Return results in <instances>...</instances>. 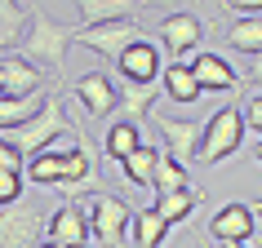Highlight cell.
I'll use <instances>...</instances> for the list:
<instances>
[{"instance_id": "f1b7e54d", "label": "cell", "mask_w": 262, "mask_h": 248, "mask_svg": "<svg viewBox=\"0 0 262 248\" xmlns=\"http://www.w3.org/2000/svg\"><path fill=\"white\" fill-rule=\"evenodd\" d=\"M245 129H253V133H262V93H249L245 97Z\"/></svg>"}, {"instance_id": "277c9868", "label": "cell", "mask_w": 262, "mask_h": 248, "mask_svg": "<svg viewBox=\"0 0 262 248\" xmlns=\"http://www.w3.org/2000/svg\"><path fill=\"white\" fill-rule=\"evenodd\" d=\"M245 142V111L240 107H222L218 115H209L205 124V138H200V160L205 164H222L231 160Z\"/></svg>"}, {"instance_id": "484cf974", "label": "cell", "mask_w": 262, "mask_h": 248, "mask_svg": "<svg viewBox=\"0 0 262 248\" xmlns=\"http://www.w3.org/2000/svg\"><path fill=\"white\" fill-rule=\"evenodd\" d=\"M173 191H191V186H187V164L173 160L169 151H160V164H156V195H173Z\"/></svg>"}, {"instance_id": "8fae6325", "label": "cell", "mask_w": 262, "mask_h": 248, "mask_svg": "<svg viewBox=\"0 0 262 248\" xmlns=\"http://www.w3.org/2000/svg\"><path fill=\"white\" fill-rule=\"evenodd\" d=\"M49 244H62V248H84L89 239V213H84L80 200H62V204L49 213Z\"/></svg>"}, {"instance_id": "e575fe53", "label": "cell", "mask_w": 262, "mask_h": 248, "mask_svg": "<svg viewBox=\"0 0 262 248\" xmlns=\"http://www.w3.org/2000/svg\"><path fill=\"white\" fill-rule=\"evenodd\" d=\"M235 248H249V244H235Z\"/></svg>"}, {"instance_id": "7402d4cb", "label": "cell", "mask_w": 262, "mask_h": 248, "mask_svg": "<svg viewBox=\"0 0 262 248\" xmlns=\"http://www.w3.org/2000/svg\"><path fill=\"white\" fill-rule=\"evenodd\" d=\"M23 173H27L36 186H62V182H67V164H62V151H36V155H27Z\"/></svg>"}, {"instance_id": "ba28073f", "label": "cell", "mask_w": 262, "mask_h": 248, "mask_svg": "<svg viewBox=\"0 0 262 248\" xmlns=\"http://www.w3.org/2000/svg\"><path fill=\"white\" fill-rule=\"evenodd\" d=\"M71 93H76V102L84 107L89 120H107L111 111L120 107V84H111L107 71H84L80 80L71 84Z\"/></svg>"}, {"instance_id": "5bb4252c", "label": "cell", "mask_w": 262, "mask_h": 248, "mask_svg": "<svg viewBox=\"0 0 262 248\" xmlns=\"http://www.w3.org/2000/svg\"><path fill=\"white\" fill-rule=\"evenodd\" d=\"M5 62V89H0V97H36V93H49V84H45V76L36 67H31L27 58H0Z\"/></svg>"}, {"instance_id": "2e32d148", "label": "cell", "mask_w": 262, "mask_h": 248, "mask_svg": "<svg viewBox=\"0 0 262 248\" xmlns=\"http://www.w3.org/2000/svg\"><path fill=\"white\" fill-rule=\"evenodd\" d=\"M31 18L36 9L31 5H18V0H0V54L9 58V49H23L31 31Z\"/></svg>"}, {"instance_id": "d6a6232c", "label": "cell", "mask_w": 262, "mask_h": 248, "mask_svg": "<svg viewBox=\"0 0 262 248\" xmlns=\"http://www.w3.org/2000/svg\"><path fill=\"white\" fill-rule=\"evenodd\" d=\"M0 89H5V62H0Z\"/></svg>"}, {"instance_id": "cb8c5ba5", "label": "cell", "mask_w": 262, "mask_h": 248, "mask_svg": "<svg viewBox=\"0 0 262 248\" xmlns=\"http://www.w3.org/2000/svg\"><path fill=\"white\" fill-rule=\"evenodd\" d=\"M200 208V195L195 191H173V195H156V213L169 221V226H182L191 221V213Z\"/></svg>"}, {"instance_id": "9a60e30c", "label": "cell", "mask_w": 262, "mask_h": 248, "mask_svg": "<svg viewBox=\"0 0 262 248\" xmlns=\"http://www.w3.org/2000/svg\"><path fill=\"white\" fill-rule=\"evenodd\" d=\"M191 71H195V80H200L205 93H231V89H240V76H235V67L222 54H195Z\"/></svg>"}, {"instance_id": "603a6c76", "label": "cell", "mask_w": 262, "mask_h": 248, "mask_svg": "<svg viewBox=\"0 0 262 248\" xmlns=\"http://www.w3.org/2000/svg\"><path fill=\"white\" fill-rule=\"evenodd\" d=\"M134 244L138 248H165V239H169V221L156 213V208H138L134 213Z\"/></svg>"}, {"instance_id": "836d02e7", "label": "cell", "mask_w": 262, "mask_h": 248, "mask_svg": "<svg viewBox=\"0 0 262 248\" xmlns=\"http://www.w3.org/2000/svg\"><path fill=\"white\" fill-rule=\"evenodd\" d=\"M40 248H62V244H49V239H45V244H40Z\"/></svg>"}, {"instance_id": "1f68e13d", "label": "cell", "mask_w": 262, "mask_h": 248, "mask_svg": "<svg viewBox=\"0 0 262 248\" xmlns=\"http://www.w3.org/2000/svg\"><path fill=\"white\" fill-rule=\"evenodd\" d=\"M253 160H258V164H262V142H258V146H253Z\"/></svg>"}, {"instance_id": "52a82bcc", "label": "cell", "mask_w": 262, "mask_h": 248, "mask_svg": "<svg viewBox=\"0 0 262 248\" xmlns=\"http://www.w3.org/2000/svg\"><path fill=\"white\" fill-rule=\"evenodd\" d=\"M253 226H258V213H253V204H245V200H231V204H222L213 217H209V239H218L222 248H235V244H249L253 239Z\"/></svg>"}, {"instance_id": "e0dca14e", "label": "cell", "mask_w": 262, "mask_h": 248, "mask_svg": "<svg viewBox=\"0 0 262 248\" xmlns=\"http://www.w3.org/2000/svg\"><path fill=\"white\" fill-rule=\"evenodd\" d=\"M147 142L151 138H142L134 120H111L107 129H102V155H107L111 164H124V160L138 151V146H147Z\"/></svg>"}, {"instance_id": "7a4b0ae2", "label": "cell", "mask_w": 262, "mask_h": 248, "mask_svg": "<svg viewBox=\"0 0 262 248\" xmlns=\"http://www.w3.org/2000/svg\"><path fill=\"white\" fill-rule=\"evenodd\" d=\"M0 138H5L18 155H23V160H27V155H36V151H54L58 138H76V142H80V129L67 120L62 97L49 93V102H45V111L36 115V120H27L23 129H14V133H0Z\"/></svg>"}, {"instance_id": "3957f363", "label": "cell", "mask_w": 262, "mask_h": 248, "mask_svg": "<svg viewBox=\"0 0 262 248\" xmlns=\"http://www.w3.org/2000/svg\"><path fill=\"white\" fill-rule=\"evenodd\" d=\"M84 213H89V239L102 248H120L124 244V231L134 226V213L138 208H129L120 195L111 191H94L89 200H80Z\"/></svg>"}, {"instance_id": "30bf717a", "label": "cell", "mask_w": 262, "mask_h": 248, "mask_svg": "<svg viewBox=\"0 0 262 248\" xmlns=\"http://www.w3.org/2000/svg\"><path fill=\"white\" fill-rule=\"evenodd\" d=\"M160 54H165V49L156 40H138L134 49H124V58L116 62V71L124 76V84H147V89H151V84L165 76V58Z\"/></svg>"}, {"instance_id": "83f0119b", "label": "cell", "mask_w": 262, "mask_h": 248, "mask_svg": "<svg viewBox=\"0 0 262 248\" xmlns=\"http://www.w3.org/2000/svg\"><path fill=\"white\" fill-rule=\"evenodd\" d=\"M23 200V173L18 168H0V208Z\"/></svg>"}, {"instance_id": "7c38bea8", "label": "cell", "mask_w": 262, "mask_h": 248, "mask_svg": "<svg viewBox=\"0 0 262 248\" xmlns=\"http://www.w3.org/2000/svg\"><path fill=\"white\" fill-rule=\"evenodd\" d=\"M156 124V133L165 138L169 155L173 160H191V155H200V138H205V124H195V120H169V115H151Z\"/></svg>"}, {"instance_id": "6da1fadb", "label": "cell", "mask_w": 262, "mask_h": 248, "mask_svg": "<svg viewBox=\"0 0 262 248\" xmlns=\"http://www.w3.org/2000/svg\"><path fill=\"white\" fill-rule=\"evenodd\" d=\"M76 31H80V27L54 22L45 9H36L31 31H27V40H23V49H18V58H27L40 76H58V71H62V62H67V49L76 44Z\"/></svg>"}, {"instance_id": "5b68a950", "label": "cell", "mask_w": 262, "mask_h": 248, "mask_svg": "<svg viewBox=\"0 0 262 248\" xmlns=\"http://www.w3.org/2000/svg\"><path fill=\"white\" fill-rule=\"evenodd\" d=\"M40 231H49L40 200H18V204L0 208V248H36Z\"/></svg>"}, {"instance_id": "8992f818", "label": "cell", "mask_w": 262, "mask_h": 248, "mask_svg": "<svg viewBox=\"0 0 262 248\" xmlns=\"http://www.w3.org/2000/svg\"><path fill=\"white\" fill-rule=\"evenodd\" d=\"M138 40H147L138 18H124V22H107V27H94V31H76V44L80 49H94L102 62H120L124 49H134Z\"/></svg>"}, {"instance_id": "44dd1931", "label": "cell", "mask_w": 262, "mask_h": 248, "mask_svg": "<svg viewBox=\"0 0 262 248\" xmlns=\"http://www.w3.org/2000/svg\"><path fill=\"white\" fill-rule=\"evenodd\" d=\"M156 164H160V151L147 142V146H138V151L120 164V178L129 182V186H138V191H147V186L156 191Z\"/></svg>"}, {"instance_id": "4316f807", "label": "cell", "mask_w": 262, "mask_h": 248, "mask_svg": "<svg viewBox=\"0 0 262 248\" xmlns=\"http://www.w3.org/2000/svg\"><path fill=\"white\" fill-rule=\"evenodd\" d=\"M156 107V89H147V84H120V111L124 120H147Z\"/></svg>"}, {"instance_id": "d4e9b609", "label": "cell", "mask_w": 262, "mask_h": 248, "mask_svg": "<svg viewBox=\"0 0 262 248\" xmlns=\"http://www.w3.org/2000/svg\"><path fill=\"white\" fill-rule=\"evenodd\" d=\"M227 44L245 58L262 54V18H235L231 27H227Z\"/></svg>"}, {"instance_id": "4fadbf2b", "label": "cell", "mask_w": 262, "mask_h": 248, "mask_svg": "<svg viewBox=\"0 0 262 248\" xmlns=\"http://www.w3.org/2000/svg\"><path fill=\"white\" fill-rule=\"evenodd\" d=\"M62 164H67V182L58 186V191L67 195V200H80V191H94L98 186V173H94V155L84 142H71L67 151H62Z\"/></svg>"}, {"instance_id": "d590c367", "label": "cell", "mask_w": 262, "mask_h": 248, "mask_svg": "<svg viewBox=\"0 0 262 248\" xmlns=\"http://www.w3.org/2000/svg\"><path fill=\"white\" fill-rule=\"evenodd\" d=\"M84 248H94V244H84Z\"/></svg>"}, {"instance_id": "9c48e42d", "label": "cell", "mask_w": 262, "mask_h": 248, "mask_svg": "<svg viewBox=\"0 0 262 248\" xmlns=\"http://www.w3.org/2000/svg\"><path fill=\"white\" fill-rule=\"evenodd\" d=\"M156 36H160L156 44H160L173 62H182L187 54H195V49H200V40H205V22H200L195 14H169L165 22L156 27Z\"/></svg>"}, {"instance_id": "ac0fdd59", "label": "cell", "mask_w": 262, "mask_h": 248, "mask_svg": "<svg viewBox=\"0 0 262 248\" xmlns=\"http://www.w3.org/2000/svg\"><path fill=\"white\" fill-rule=\"evenodd\" d=\"M76 14H80V31H94V27H107V22H124V18H138V5H129V0H80L76 5Z\"/></svg>"}, {"instance_id": "f546056e", "label": "cell", "mask_w": 262, "mask_h": 248, "mask_svg": "<svg viewBox=\"0 0 262 248\" xmlns=\"http://www.w3.org/2000/svg\"><path fill=\"white\" fill-rule=\"evenodd\" d=\"M23 164H27V160H23V155L9 146V142L0 138V168H18V173H23Z\"/></svg>"}, {"instance_id": "4dcf8cb0", "label": "cell", "mask_w": 262, "mask_h": 248, "mask_svg": "<svg viewBox=\"0 0 262 248\" xmlns=\"http://www.w3.org/2000/svg\"><path fill=\"white\" fill-rule=\"evenodd\" d=\"M245 76H249V84H262V54H253V58H249Z\"/></svg>"}, {"instance_id": "ffe728a7", "label": "cell", "mask_w": 262, "mask_h": 248, "mask_svg": "<svg viewBox=\"0 0 262 248\" xmlns=\"http://www.w3.org/2000/svg\"><path fill=\"white\" fill-rule=\"evenodd\" d=\"M54 93V89H49ZM49 93H36V97H0V133H14L23 129L27 120H36L49 102Z\"/></svg>"}, {"instance_id": "d6986e66", "label": "cell", "mask_w": 262, "mask_h": 248, "mask_svg": "<svg viewBox=\"0 0 262 248\" xmlns=\"http://www.w3.org/2000/svg\"><path fill=\"white\" fill-rule=\"evenodd\" d=\"M165 93L169 102H182V107H191V102H200L205 97V89H200V80H195L191 62H173V67H165Z\"/></svg>"}]
</instances>
